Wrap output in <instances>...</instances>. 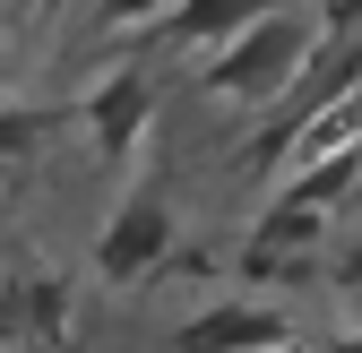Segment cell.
<instances>
[{"label": "cell", "mask_w": 362, "mask_h": 353, "mask_svg": "<svg viewBox=\"0 0 362 353\" xmlns=\"http://www.w3.org/2000/svg\"><path fill=\"white\" fill-rule=\"evenodd\" d=\"M61 9H69V0H35V18H61Z\"/></svg>", "instance_id": "obj_10"}, {"label": "cell", "mask_w": 362, "mask_h": 353, "mask_svg": "<svg viewBox=\"0 0 362 353\" xmlns=\"http://www.w3.org/2000/svg\"><path fill=\"white\" fill-rule=\"evenodd\" d=\"M310 43H320V18L293 9V0H276V9L250 18L233 43H216V61L199 69V86L224 95V104H267V95H285V86L302 78Z\"/></svg>", "instance_id": "obj_1"}, {"label": "cell", "mask_w": 362, "mask_h": 353, "mask_svg": "<svg viewBox=\"0 0 362 353\" xmlns=\"http://www.w3.org/2000/svg\"><path fill=\"white\" fill-rule=\"evenodd\" d=\"M164 250H173V190L164 181H139V190L104 215V233H95V285H139V276H156Z\"/></svg>", "instance_id": "obj_2"}, {"label": "cell", "mask_w": 362, "mask_h": 353, "mask_svg": "<svg viewBox=\"0 0 362 353\" xmlns=\"http://www.w3.org/2000/svg\"><path fill=\"white\" fill-rule=\"evenodd\" d=\"M320 225H328V207H302V198H276L250 225V268H285V250L302 258L310 241H320Z\"/></svg>", "instance_id": "obj_6"}, {"label": "cell", "mask_w": 362, "mask_h": 353, "mask_svg": "<svg viewBox=\"0 0 362 353\" xmlns=\"http://www.w3.org/2000/svg\"><path fill=\"white\" fill-rule=\"evenodd\" d=\"M52 129H61V112H52V104H0V172L26 164L43 138H52Z\"/></svg>", "instance_id": "obj_7"}, {"label": "cell", "mask_w": 362, "mask_h": 353, "mask_svg": "<svg viewBox=\"0 0 362 353\" xmlns=\"http://www.w3.org/2000/svg\"><path fill=\"white\" fill-rule=\"evenodd\" d=\"M276 0H173L156 18V43L164 52H199V43H233L250 18H267Z\"/></svg>", "instance_id": "obj_5"}, {"label": "cell", "mask_w": 362, "mask_h": 353, "mask_svg": "<svg viewBox=\"0 0 362 353\" xmlns=\"http://www.w3.org/2000/svg\"><path fill=\"white\" fill-rule=\"evenodd\" d=\"M267 345H293L285 311H259V301H216V311H190L173 336V353H267Z\"/></svg>", "instance_id": "obj_4"}, {"label": "cell", "mask_w": 362, "mask_h": 353, "mask_svg": "<svg viewBox=\"0 0 362 353\" xmlns=\"http://www.w3.org/2000/svg\"><path fill=\"white\" fill-rule=\"evenodd\" d=\"M147 121H156V78L147 69H112L86 86V138H95L104 164H129L147 138Z\"/></svg>", "instance_id": "obj_3"}, {"label": "cell", "mask_w": 362, "mask_h": 353, "mask_svg": "<svg viewBox=\"0 0 362 353\" xmlns=\"http://www.w3.org/2000/svg\"><path fill=\"white\" fill-rule=\"evenodd\" d=\"M173 0H95V35H129V26H156Z\"/></svg>", "instance_id": "obj_9"}, {"label": "cell", "mask_w": 362, "mask_h": 353, "mask_svg": "<svg viewBox=\"0 0 362 353\" xmlns=\"http://www.w3.org/2000/svg\"><path fill=\"white\" fill-rule=\"evenodd\" d=\"M61 301H69V293H61L52 276H35V285L9 293V319H18L26 336H61V328H69V319H61Z\"/></svg>", "instance_id": "obj_8"}]
</instances>
